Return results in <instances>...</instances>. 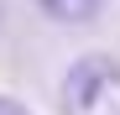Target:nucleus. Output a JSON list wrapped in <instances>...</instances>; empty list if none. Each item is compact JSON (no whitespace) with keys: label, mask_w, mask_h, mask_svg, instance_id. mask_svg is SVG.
<instances>
[{"label":"nucleus","mask_w":120,"mask_h":115,"mask_svg":"<svg viewBox=\"0 0 120 115\" xmlns=\"http://www.w3.org/2000/svg\"><path fill=\"white\" fill-rule=\"evenodd\" d=\"M63 110L68 115H120V63L89 52L63 73Z\"/></svg>","instance_id":"1"},{"label":"nucleus","mask_w":120,"mask_h":115,"mask_svg":"<svg viewBox=\"0 0 120 115\" xmlns=\"http://www.w3.org/2000/svg\"><path fill=\"white\" fill-rule=\"evenodd\" d=\"M37 5H42L52 21H94L110 0H37Z\"/></svg>","instance_id":"2"},{"label":"nucleus","mask_w":120,"mask_h":115,"mask_svg":"<svg viewBox=\"0 0 120 115\" xmlns=\"http://www.w3.org/2000/svg\"><path fill=\"white\" fill-rule=\"evenodd\" d=\"M0 115H31L21 100H11V94H0Z\"/></svg>","instance_id":"3"}]
</instances>
